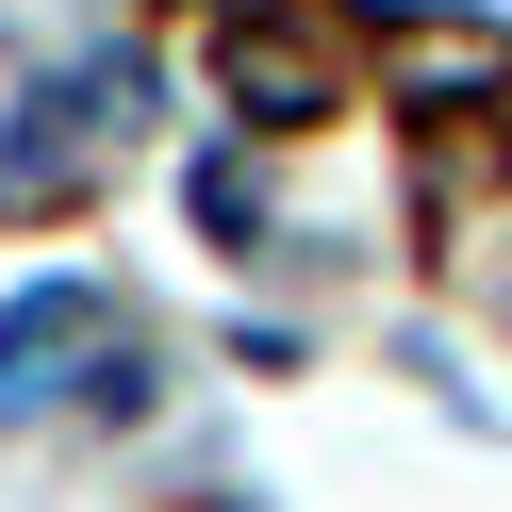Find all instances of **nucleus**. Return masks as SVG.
<instances>
[{
    "label": "nucleus",
    "mask_w": 512,
    "mask_h": 512,
    "mask_svg": "<svg viewBox=\"0 0 512 512\" xmlns=\"http://www.w3.org/2000/svg\"><path fill=\"white\" fill-rule=\"evenodd\" d=\"M116 116H133V67H67L34 116H17V133H0V199H50V182H67Z\"/></svg>",
    "instance_id": "nucleus-1"
},
{
    "label": "nucleus",
    "mask_w": 512,
    "mask_h": 512,
    "mask_svg": "<svg viewBox=\"0 0 512 512\" xmlns=\"http://www.w3.org/2000/svg\"><path fill=\"white\" fill-rule=\"evenodd\" d=\"M199 232H265V199H248V166H232V149L199 166Z\"/></svg>",
    "instance_id": "nucleus-4"
},
{
    "label": "nucleus",
    "mask_w": 512,
    "mask_h": 512,
    "mask_svg": "<svg viewBox=\"0 0 512 512\" xmlns=\"http://www.w3.org/2000/svg\"><path fill=\"white\" fill-rule=\"evenodd\" d=\"M116 314H100V281H34V298L0 314V413H34L50 397V364H67V347H100Z\"/></svg>",
    "instance_id": "nucleus-3"
},
{
    "label": "nucleus",
    "mask_w": 512,
    "mask_h": 512,
    "mask_svg": "<svg viewBox=\"0 0 512 512\" xmlns=\"http://www.w3.org/2000/svg\"><path fill=\"white\" fill-rule=\"evenodd\" d=\"M232 100L265 116V133H314V116L347 100V67L298 34V17H232Z\"/></svg>",
    "instance_id": "nucleus-2"
}]
</instances>
